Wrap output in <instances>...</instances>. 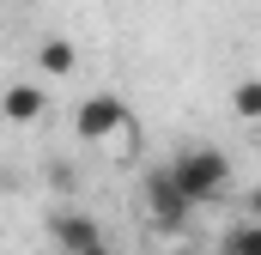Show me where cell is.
Returning a JSON list of instances; mask_svg holds the SVG:
<instances>
[{"label":"cell","instance_id":"1","mask_svg":"<svg viewBox=\"0 0 261 255\" xmlns=\"http://www.w3.org/2000/svg\"><path fill=\"white\" fill-rule=\"evenodd\" d=\"M170 176H176V189L200 207V200L225 194V183H231V158H225L219 146H189V152L170 158Z\"/></svg>","mask_w":261,"mask_h":255},{"label":"cell","instance_id":"2","mask_svg":"<svg viewBox=\"0 0 261 255\" xmlns=\"http://www.w3.org/2000/svg\"><path fill=\"white\" fill-rule=\"evenodd\" d=\"M146 213H152V225H164V231H189V213H195V200L176 189V176H170V164H158V170H146Z\"/></svg>","mask_w":261,"mask_h":255},{"label":"cell","instance_id":"3","mask_svg":"<svg viewBox=\"0 0 261 255\" xmlns=\"http://www.w3.org/2000/svg\"><path fill=\"white\" fill-rule=\"evenodd\" d=\"M134 116H128V104L116 97V91H91L79 110H73V134L79 140H110V134H122Z\"/></svg>","mask_w":261,"mask_h":255},{"label":"cell","instance_id":"4","mask_svg":"<svg viewBox=\"0 0 261 255\" xmlns=\"http://www.w3.org/2000/svg\"><path fill=\"white\" fill-rule=\"evenodd\" d=\"M49 237H55L61 255H79V249H97V243H103V231H97L91 213H55V219H49Z\"/></svg>","mask_w":261,"mask_h":255},{"label":"cell","instance_id":"5","mask_svg":"<svg viewBox=\"0 0 261 255\" xmlns=\"http://www.w3.org/2000/svg\"><path fill=\"white\" fill-rule=\"evenodd\" d=\"M43 110H49V97H43V85H31V79H18V85H6V91H0V116H6V122H37V116H43Z\"/></svg>","mask_w":261,"mask_h":255},{"label":"cell","instance_id":"6","mask_svg":"<svg viewBox=\"0 0 261 255\" xmlns=\"http://www.w3.org/2000/svg\"><path fill=\"white\" fill-rule=\"evenodd\" d=\"M37 67H43V73H49V79H67V73H73V67H79V49H73V43H67V37H49V43H43V49H37Z\"/></svg>","mask_w":261,"mask_h":255},{"label":"cell","instance_id":"7","mask_svg":"<svg viewBox=\"0 0 261 255\" xmlns=\"http://www.w3.org/2000/svg\"><path fill=\"white\" fill-rule=\"evenodd\" d=\"M219 255H261V225H255V219L231 225V231H225V243H219Z\"/></svg>","mask_w":261,"mask_h":255},{"label":"cell","instance_id":"8","mask_svg":"<svg viewBox=\"0 0 261 255\" xmlns=\"http://www.w3.org/2000/svg\"><path fill=\"white\" fill-rule=\"evenodd\" d=\"M231 110H237V122H261V79H237L231 85Z\"/></svg>","mask_w":261,"mask_h":255},{"label":"cell","instance_id":"9","mask_svg":"<svg viewBox=\"0 0 261 255\" xmlns=\"http://www.w3.org/2000/svg\"><path fill=\"white\" fill-rule=\"evenodd\" d=\"M249 219H255V225H261V189L249 194Z\"/></svg>","mask_w":261,"mask_h":255},{"label":"cell","instance_id":"10","mask_svg":"<svg viewBox=\"0 0 261 255\" xmlns=\"http://www.w3.org/2000/svg\"><path fill=\"white\" fill-rule=\"evenodd\" d=\"M79 255H110V243H97V249H79Z\"/></svg>","mask_w":261,"mask_h":255},{"label":"cell","instance_id":"11","mask_svg":"<svg viewBox=\"0 0 261 255\" xmlns=\"http://www.w3.org/2000/svg\"><path fill=\"white\" fill-rule=\"evenodd\" d=\"M176 255H195V249H176Z\"/></svg>","mask_w":261,"mask_h":255}]
</instances>
